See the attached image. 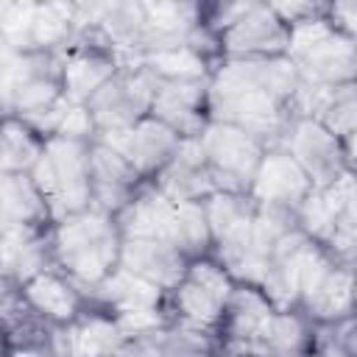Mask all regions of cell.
I'll return each mask as SVG.
<instances>
[{
    "label": "cell",
    "instance_id": "1",
    "mask_svg": "<svg viewBox=\"0 0 357 357\" xmlns=\"http://www.w3.org/2000/svg\"><path fill=\"white\" fill-rule=\"evenodd\" d=\"M301 75L287 56L220 59L209 75V120L251 131L276 145L293 117Z\"/></svg>",
    "mask_w": 357,
    "mask_h": 357
},
{
    "label": "cell",
    "instance_id": "2",
    "mask_svg": "<svg viewBox=\"0 0 357 357\" xmlns=\"http://www.w3.org/2000/svg\"><path fill=\"white\" fill-rule=\"evenodd\" d=\"M53 259L84 293L103 282L117 265L123 251V231L114 215L103 209H84L53 223Z\"/></svg>",
    "mask_w": 357,
    "mask_h": 357
},
{
    "label": "cell",
    "instance_id": "3",
    "mask_svg": "<svg viewBox=\"0 0 357 357\" xmlns=\"http://www.w3.org/2000/svg\"><path fill=\"white\" fill-rule=\"evenodd\" d=\"M204 22L218 33L220 59H271L284 56L290 45V28L271 3L243 0L204 6Z\"/></svg>",
    "mask_w": 357,
    "mask_h": 357
},
{
    "label": "cell",
    "instance_id": "4",
    "mask_svg": "<svg viewBox=\"0 0 357 357\" xmlns=\"http://www.w3.org/2000/svg\"><path fill=\"white\" fill-rule=\"evenodd\" d=\"M45 195L53 220L92 206V142L73 137H50L31 170Z\"/></svg>",
    "mask_w": 357,
    "mask_h": 357
},
{
    "label": "cell",
    "instance_id": "5",
    "mask_svg": "<svg viewBox=\"0 0 357 357\" xmlns=\"http://www.w3.org/2000/svg\"><path fill=\"white\" fill-rule=\"evenodd\" d=\"M301 231L335 259L357 268V173H343L329 187H312L298 206Z\"/></svg>",
    "mask_w": 357,
    "mask_h": 357
},
{
    "label": "cell",
    "instance_id": "6",
    "mask_svg": "<svg viewBox=\"0 0 357 357\" xmlns=\"http://www.w3.org/2000/svg\"><path fill=\"white\" fill-rule=\"evenodd\" d=\"M284 56L310 86L357 84V42L337 31L329 17L293 25Z\"/></svg>",
    "mask_w": 357,
    "mask_h": 357
},
{
    "label": "cell",
    "instance_id": "7",
    "mask_svg": "<svg viewBox=\"0 0 357 357\" xmlns=\"http://www.w3.org/2000/svg\"><path fill=\"white\" fill-rule=\"evenodd\" d=\"M3 114L28 120L64 98L61 53H17L3 50L0 59Z\"/></svg>",
    "mask_w": 357,
    "mask_h": 357
},
{
    "label": "cell",
    "instance_id": "8",
    "mask_svg": "<svg viewBox=\"0 0 357 357\" xmlns=\"http://www.w3.org/2000/svg\"><path fill=\"white\" fill-rule=\"evenodd\" d=\"M75 36V3L6 0L0 6V45L17 53H61Z\"/></svg>",
    "mask_w": 357,
    "mask_h": 357
},
{
    "label": "cell",
    "instance_id": "9",
    "mask_svg": "<svg viewBox=\"0 0 357 357\" xmlns=\"http://www.w3.org/2000/svg\"><path fill=\"white\" fill-rule=\"evenodd\" d=\"M234 287H237L234 276L215 257L190 259L181 282L167 293L170 321L218 332Z\"/></svg>",
    "mask_w": 357,
    "mask_h": 357
},
{
    "label": "cell",
    "instance_id": "10",
    "mask_svg": "<svg viewBox=\"0 0 357 357\" xmlns=\"http://www.w3.org/2000/svg\"><path fill=\"white\" fill-rule=\"evenodd\" d=\"M198 139H201L215 190L248 195L268 145L251 131L237 128L231 123H220V120H209Z\"/></svg>",
    "mask_w": 357,
    "mask_h": 357
},
{
    "label": "cell",
    "instance_id": "11",
    "mask_svg": "<svg viewBox=\"0 0 357 357\" xmlns=\"http://www.w3.org/2000/svg\"><path fill=\"white\" fill-rule=\"evenodd\" d=\"M354 265L335 259L324 245L315 248L304 268L298 310L315 326H337L354 318Z\"/></svg>",
    "mask_w": 357,
    "mask_h": 357
},
{
    "label": "cell",
    "instance_id": "12",
    "mask_svg": "<svg viewBox=\"0 0 357 357\" xmlns=\"http://www.w3.org/2000/svg\"><path fill=\"white\" fill-rule=\"evenodd\" d=\"M156 86H159V78L145 64L139 61L123 64L117 75L86 103L98 126V137L131 128L134 123L145 120L151 114Z\"/></svg>",
    "mask_w": 357,
    "mask_h": 357
},
{
    "label": "cell",
    "instance_id": "13",
    "mask_svg": "<svg viewBox=\"0 0 357 357\" xmlns=\"http://www.w3.org/2000/svg\"><path fill=\"white\" fill-rule=\"evenodd\" d=\"M204 206L212 229V257L234 276V282H245L254 220H257V201L251 195L212 192L204 201Z\"/></svg>",
    "mask_w": 357,
    "mask_h": 357
},
{
    "label": "cell",
    "instance_id": "14",
    "mask_svg": "<svg viewBox=\"0 0 357 357\" xmlns=\"http://www.w3.org/2000/svg\"><path fill=\"white\" fill-rule=\"evenodd\" d=\"M273 312V301L257 284L237 282L223 321L215 332L220 357H262V343Z\"/></svg>",
    "mask_w": 357,
    "mask_h": 357
},
{
    "label": "cell",
    "instance_id": "15",
    "mask_svg": "<svg viewBox=\"0 0 357 357\" xmlns=\"http://www.w3.org/2000/svg\"><path fill=\"white\" fill-rule=\"evenodd\" d=\"M276 145H282L298 162V167L310 176L312 187H329L351 170L343 139L315 117H290Z\"/></svg>",
    "mask_w": 357,
    "mask_h": 357
},
{
    "label": "cell",
    "instance_id": "16",
    "mask_svg": "<svg viewBox=\"0 0 357 357\" xmlns=\"http://www.w3.org/2000/svg\"><path fill=\"white\" fill-rule=\"evenodd\" d=\"M123 67L120 56L95 33L81 31L61 50V86L73 106H86Z\"/></svg>",
    "mask_w": 357,
    "mask_h": 357
},
{
    "label": "cell",
    "instance_id": "17",
    "mask_svg": "<svg viewBox=\"0 0 357 357\" xmlns=\"http://www.w3.org/2000/svg\"><path fill=\"white\" fill-rule=\"evenodd\" d=\"M98 139L106 142L109 148H114L145 181H153L162 173V167L173 159V153L184 137H178L170 126H165L162 120L148 114L145 120L134 123L131 128L100 134Z\"/></svg>",
    "mask_w": 357,
    "mask_h": 357
},
{
    "label": "cell",
    "instance_id": "18",
    "mask_svg": "<svg viewBox=\"0 0 357 357\" xmlns=\"http://www.w3.org/2000/svg\"><path fill=\"white\" fill-rule=\"evenodd\" d=\"M128 340L117 315L86 304V310L67 326H56L50 335V351L56 357H114Z\"/></svg>",
    "mask_w": 357,
    "mask_h": 357
},
{
    "label": "cell",
    "instance_id": "19",
    "mask_svg": "<svg viewBox=\"0 0 357 357\" xmlns=\"http://www.w3.org/2000/svg\"><path fill=\"white\" fill-rule=\"evenodd\" d=\"M310 192H312V181L298 167V162L282 145H268L248 195L262 206H282L298 212V206Z\"/></svg>",
    "mask_w": 357,
    "mask_h": 357
},
{
    "label": "cell",
    "instance_id": "20",
    "mask_svg": "<svg viewBox=\"0 0 357 357\" xmlns=\"http://www.w3.org/2000/svg\"><path fill=\"white\" fill-rule=\"evenodd\" d=\"M151 117L170 126L178 137H201L209 123V78L159 81Z\"/></svg>",
    "mask_w": 357,
    "mask_h": 357
},
{
    "label": "cell",
    "instance_id": "21",
    "mask_svg": "<svg viewBox=\"0 0 357 357\" xmlns=\"http://www.w3.org/2000/svg\"><path fill=\"white\" fill-rule=\"evenodd\" d=\"M315 248L318 243L310 240L301 229H296L276 245L265 268V276L259 282V290L273 301L276 310H298V290H301L304 268L310 257L315 254Z\"/></svg>",
    "mask_w": 357,
    "mask_h": 357
},
{
    "label": "cell",
    "instance_id": "22",
    "mask_svg": "<svg viewBox=\"0 0 357 357\" xmlns=\"http://www.w3.org/2000/svg\"><path fill=\"white\" fill-rule=\"evenodd\" d=\"M53 229V226H50ZM50 229H0V268L3 284L22 287L33 276L56 268Z\"/></svg>",
    "mask_w": 357,
    "mask_h": 357
},
{
    "label": "cell",
    "instance_id": "23",
    "mask_svg": "<svg viewBox=\"0 0 357 357\" xmlns=\"http://www.w3.org/2000/svg\"><path fill=\"white\" fill-rule=\"evenodd\" d=\"M201 25H204V6L198 3H176V0L145 3V31L139 45V59L190 45L192 33Z\"/></svg>",
    "mask_w": 357,
    "mask_h": 357
},
{
    "label": "cell",
    "instance_id": "24",
    "mask_svg": "<svg viewBox=\"0 0 357 357\" xmlns=\"http://www.w3.org/2000/svg\"><path fill=\"white\" fill-rule=\"evenodd\" d=\"M145 178L106 142H92V206L109 215H120L134 195L142 190Z\"/></svg>",
    "mask_w": 357,
    "mask_h": 357
},
{
    "label": "cell",
    "instance_id": "25",
    "mask_svg": "<svg viewBox=\"0 0 357 357\" xmlns=\"http://www.w3.org/2000/svg\"><path fill=\"white\" fill-rule=\"evenodd\" d=\"M151 184H156L176 204H184V201H206L212 192H218L198 137H184L178 142L173 159L162 167V173Z\"/></svg>",
    "mask_w": 357,
    "mask_h": 357
},
{
    "label": "cell",
    "instance_id": "26",
    "mask_svg": "<svg viewBox=\"0 0 357 357\" xmlns=\"http://www.w3.org/2000/svg\"><path fill=\"white\" fill-rule=\"evenodd\" d=\"M120 265L126 271H131L134 276L156 284L159 290L170 293L190 259L167 240H156V237H123V251H120Z\"/></svg>",
    "mask_w": 357,
    "mask_h": 357
},
{
    "label": "cell",
    "instance_id": "27",
    "mask_svg": "<svg viewBox=\"0 0 357 357\" xmlns=\"http://www.w3.org/2000/svg\"><path fill=\"white\" fill-rule=\"evenodd\" d=\"M20 293L28 301V307L53 329L73 324L89 304L86 293L70 276H64L59 268H50L45 273L33 276L31 282H25L20 287Z\"/></svg>",
    "mask_w": 357,
    "mask_h": 357
},
{
    "label": "cell",
    "instance_id": "28",
    "mask_svg": "<svg viewBox=\"0 0 357 357\" xmlns=\"http://www.w3.org/2000/svg\"><path fill=\"white\" fill-rule=\"evenodd\" d=\"M53 212L31 173H0V229H50Z\"/></svg>",
    "mask_w": 357,
    "mask_h": 357
},
{
    "label": "cell",
    "instance_id": "29",
    "mask_svg": "<svg viewBox=\"0 0 357 357\" xmlns=\"http://www.w3.org/2000/svg\"><path fill=\"white\" fill-rule=\"evenodd\" d=\"M176 201H170L156 184L145 181L142 190L134 195V201L117 215L123 237H156L170 243V226H173Z\"/></svg>",
    "mask_w": 357,
    "mask_h": 357
},
{
    "label": "cell",
    "instance_id": "30",
    "mask_svg": "<svg viewBox=\"0 0 357 357\" xmlns=\"http://www.w3.org/2000/svg\"><path fill=\"white\" fill-rule=\"evenodd\" d=\"M315 343L318 326L301 310H276L262 343V357H304Z\"/></svg>",
    "mask_w": 357,
    "mask_h": 357
},
{
    "label": "cell",
    "instance_id": "31",
    "mask_svg": "<svg viewBox=\"0 0 357 357\" xmlns=\"http://www.w3.org/2000/svg\"><path fill=\"white\" fill-rule=\"evenodd\" d=\"M45 142L20 117H3L0 131V173H31L39 162Z\"/></svg>",
    "mask_w": 357,
    "mask_h": 357
},
{
    "label": "cell",
    "instance_id": "32",
    "mask_svg": "<svg viewBox=\"0 0 357 357\" xmlns=\"http://www.w3.org/2000/svg\"><path fill=\"white\" fill-rule=\"evenodd\" d=\"M170 243L187 259L212 257V229H209V218H206L204 201L176 204L173 226H170Z\"/></svg>",
    "mask_w": 357,
    "mask_h": 357
},
{
    "label": "cell",
    "instance_id": "33",
    "mask_svg": "<svg viewBox=\"0 0 357 357\" xmlns=\"http://www.w3.org/2000/svg\"><path fill=\"white\" fill-rule=\"evenodd\" d=\"M139 64H145L159 81H201V78H209L215 70V61H209L190 45L145 56L139 59Z\"/></svg>",
    "mask_w": 357,
    "mask_h": 357
},
{
    "label": "cell",
    "instance_id": "34",
    "mask_svg": "<svg viewBox=\"0 0 357 357\" xmlns=\"http://www.w3.org/2000/svg\"><path fill=\"white\" fill-rule=\"evenodd\" d=\"M156 337L165 346L167 357H220L215 332H206L181 321H170L167 326L156 329Z\"/></svg>",
    "mask_w": 357,
    "mask_h": 357
},
{
    "label": "cell",
    "instance_id": "35",
    "mask_svg": "<svg viewBox=\"0 0 357 357\" xmlns=\"http://www.w3.org/2000/svg\"><path fill=\"white\" fill-rule=\"evenodd\" d=\"M271 6H273V11L279 14V20L287 28L310 22V20H318V17H326V11H329V3H298V0H290V3H271Z\"/></svg>",
    "mask_w": 357,
    "mask_h": 357
},
{
    "label": "cell",
    "instance_id": "36",
    "mask_svg": "<svg viewBox=\"0 0 357 357\" xmlns=\"http://www.w3.org/2000/svg\"><path fill=\"white\" fill-rule=\"evenodd\" d=\"M114 357H167L165 346L159 343L156 332H148V335H137V337H128Z\"/></svg>",
    "mask_w": 357,
    "mask_h": 357
},
{
    "label": "cell",
    "instance_id": "37",
    "mask_svg": "<svg viewBox=\"0 0 357 357\" xmlns=\"http://www.w3.org/2000/svg\"><path fill=\"white\" fill-rule=\"evenodd\" d=\"M329 22L343 31L346 36H351L357 42V0H337V3H329V11H326Z\"/></svg>",
    "mask_w": 357,
    "mask_h": 357
},
{
    "label": "cell",
    "instance_id": "38",
    "mask_svg": "<svg viewBox=\"0 0 357 357\" xmlns=\"http://www.w3.org/2000/svg\"><path fill=\"white\" fill-rule=\"evenodd\" d=\"M6 357H56V354L45 343H28V346H8Z\"/></svg>",
    "mask_w": 357,
    "mask_h": 357
},
{
    "label": "cell",
    "instance_id": "39",
    "mask_svg": "<svg viewBox=\"0 0 357 357\" xmlns=\"http://www.w3.org/2000/svg\"><path fill=\"white\" fill-rule=\"evenodd\" d=\"M343 145H346V159H349V167L357 173V128L343 139Z\"/></svg>",
    "mask_w": 357,
    "mask_h": 357
},
{
    "label": "cell",
    "instance_id": "40",
    "mask_svg": "<svg viewBox=\"0 0 357 357\" xmlns=\"http://www.w3.org/2000/svg\"><path fill=\"white\" fill-rule=\"evenodd\" d=\"M304 357H335V354H329V351H321V349H312L310 354H304Z\"/></svg>",
    "mask_w": 357,
    "mask_h": 357
},
{
    "label": "cell",
    "instance_id": "41",
    "mask_svg": "<svg viewBox=\"0 0 357 357\" xmlns=\"http://www.w3.org/2000/svg\"><path fill=\"white\" fill-rule=\"evenodd\" d=\"M354 318H357V273H354Z\"/></svg>",
    "mask_w": 357,
    "mask_h": 357
}]
</instances>
